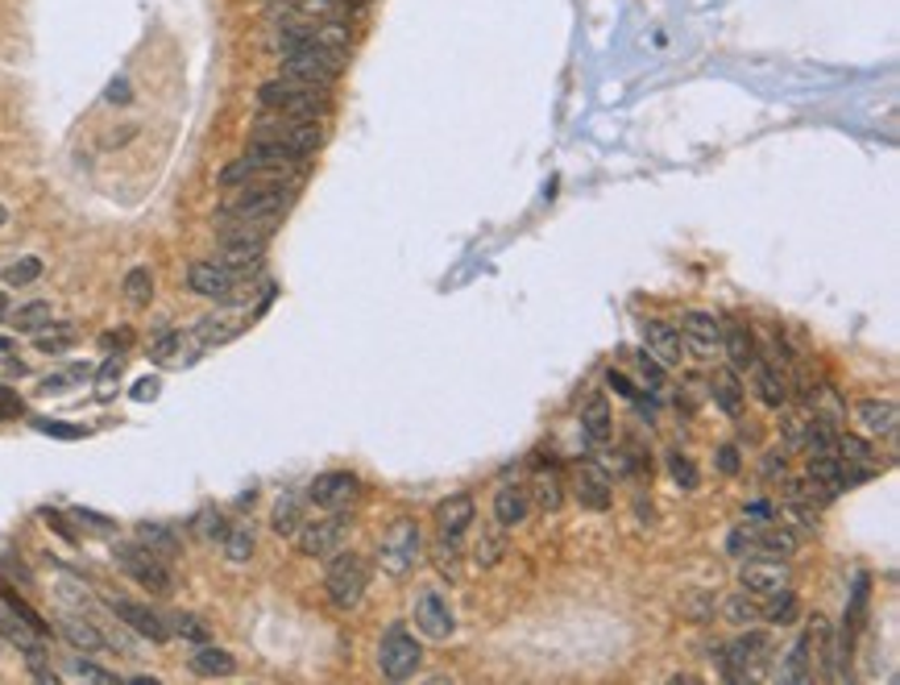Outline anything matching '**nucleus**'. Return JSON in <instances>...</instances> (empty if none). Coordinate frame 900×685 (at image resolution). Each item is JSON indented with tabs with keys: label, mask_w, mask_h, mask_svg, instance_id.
Wrapping results in <instances>:
<instances>
[{
	"label": "nucleus",
	"mask_w": 900,
	"mask_h": 685,
	"mask_svg": "<svg viewBox=\"0 0 900 685\" xmlns=\"http://www.w3.org/2000/svg\"><path fill=\"white\" fill-rule=\"evenodd\" d=\"M275 47L282 54V75L287 79H300V84H316V88H332L341 72H345V54H332V50L316 47L307 38L295 34H275Z\"/></svg>",
	"instance_id": "obj_1"
},
{
	"label": "nucleus",
	"mask_w": 900,
	"mask_h": 685,
	"mask_svg": "<svg viewBox=\"0 0 900 685\" xmlns=\"http://www.w3.org/2000/svg\"><path fill=\"white\" fill-rule=\"evenodd\" d=\"M257 104L266 113H287V117H303V120H324L332 100H328V88H316V84H300V79H266L257 88Z\"/></svg>",
	"instance_id": "obj_2"
},
{
	"label": "nucleus",
	"mask_w": 900,
	"mask_h": 685,
	"mask_svg": "<svg viewBox=\"0 0 900 685\" xmlns=\"http://www.w3.org/2000/svg\"><path fill=\"white\" fill-rule=\"evenodd\" d=\"M291 191H295V183H245V188L232 191V200L220 208V216L278 225V216L291 208Z\"/></svg>",
	"instance_id": "obj_3"
},
{
	"label": "nucleus",
	"mask_w": 900,
	"mask_h": 685,
	"mask_svg": "<svg viewBox=\"0 0 900 685\" xmlns=\"http://www.w3.org/2000/svg\"><path fill=\"white\" fill-rule=\"evenodd\" d=\"M250 142H270L282 145V150H295V154H316L324 145V129L320 120H303V117H287V113H266L257 117L254 138Z\"/></svg>",
	"instance_id": "obj_4"
},
{
	"label": "nucleus",
	"mask_w": 900,
	"mask_h": 685,
	"mask_svg": "<svg viewBox=\"0 0 900 685\" xmlns=\"http://www.w3.org/2000/svg\"><path fill=\"white\" fill-rule=\"evenodd\" d=\"M469 523H473V498L469 495H453L436 507V532H440L436 561L444 573L457 569V557H461L465 536H469Z\"/></svg>",
	"instance_id": "obj_5"
},
{
	"label": "nucleus",
	"mask_w": 900,
	"mask_h": 685,
	"mask_svg": "<svg viewBox=\"0 0 900 685\" xmlns=\"http://www.w3.org/2000/svg\"><path fill=\"white\" fill-rule=\"evenodd\" d=\"M370 591V561L357 553H341L324 573V594L337 611H353Z\"/></svg>",
	"instance_id": "obj_6"
},
{
	"label": "nucleus",
	"mask_w": 900,
	"mask_h": 685,
	"mask_svg": "<svg viewBox=\"0 0 900 685\" xmlns=\"http://www.w3.org/2000/svg\"><path fill=\"white\" fill-rule=\"evenodd\" d=\"M113 557H116V569H121L129 582H138L141 591H150V594L175 591V578H170V569H166V557L150 553L145 544H116Z\"/></svg>",
	"instance_id": "obj_7"
},
{
	"label": "nucleus",
	"mask_w": 900,
	"mask_h": 685,
	"mask_svg": "<svg viewBox=\"0 0 900 685\" xmlns=\"http://www.w3.org/2000/svg\"><path fill=\"white\" fill-rule=\"evenodd\" d=\"M423 557V532L416 520H394V528L382 536L378 548V566L386 569L391 578H407Z\"/></svg>",
	"instance_id": "obj_8"
},
{
	"label": "nucleus",
	"mask_w": 900,
	"mask_h": 685,
	"mask_svg": "<svg viewBox=\"0 0 900 685\" xmlns=\"http://www.w3.org/2000/svg\"><path fill=\"white\" fill-rule=\"evenodd\" d=\"M419 661H423V648H419V639L407 632V623H391L386 636H382V644H378V669H382V677L407 682V677L419 669Z\"/></svg>",
	"instance_id": "obj_9"
},
{
	"label": "nucleus",
	"mask_w": 900,
	"mask_h": 685,
	"mask_svg": "<svg viewBox=\"0 0 900 685\" xmlns=\"http://www.w3.org/2000/svg\"><path fill=\"white\" fill-rule=\"evenodd\" d=\"M348 532V516H341V511H328L324 520H303L300 532H295V548H300L303 557H332L337 548H341V541H345Z\"/></svg>",
	"instance_id": "obj_10"
},
{
	"label": "nucleus",
	"mask_w": 900,
	"mask_h": 685,
	"mask_svg": "<svg viewBox=\"0 0 900 685\" xmlns=\"http://www.w3.org/2000/svg\"><path fill=\"white\" fill-rule=\"evenodd\" d=\"M237 287H241V279L232 275L225 262L200 258V262H191V266H187V291H195V295H204V300L225 304V300L237 295Z\"/></svg>",
	"instance_id": "obj_11"
},
{
	"label": "nucleus",
	"mask_w": 900,
	"mask_h": 685,
	"mask_svg": "<svg viewBox=\"0 0 900 685\" xmlns=\"http://www.w3.org/2000/svg\"><path fill=\"white\" fill-rule=\"evenodd\" d=\"M788 582H793V573H788L785 557H763L760 553L756 561H747L739 569V586L756 598H776V594L788 591Z\"/></svg>",
	"instance_id": "obj_12"
},
{
	"label": "nucleus",
	"mask_w": 900,
	"mask_h": 685,
	"mask_svg": "<svg viewBox=\"0 0 900 685\" xmlns=\"http://www.w3.org/2000/svg\"><path fill=\"white\" fill-rule=\"evenodd\" d=\"M357 495H362V482H357V473H348V470L320 473V478L307 486V503H316L320 511H345Z\"/></svg>",
	"instance_id": "obj_13"
},
{
	"label": "nucleus",
	"mask_w": 900,
	"mask_h": 685,
	"mask_svg": "<svg viewBox=\"0 0 900 685\" xmlns=\"http://www.w3.org/2000/svg\"><path fill=\"white\" fill-rule=\"evenodd\" d=\"M109 611L129 627V632H138V636H145L150 644H166L170 639V623L162 619L159 611H150L145 602H134V598H113L109 602Z\"/></svg>",
	"instance_id": "obj_14"
},
{
	"label": "nucleus",
	"mask_w": 900,
	"mask_h": 685,
	"mask_svg": "<svg viewBox=\"0 0 900 685\" xmlns=\"http://www.w3.org/2000/svg\"><path fill=\"white\" fill-rule=\"evenodd\" d=\"M416 627L428 639H448L457 627V614L448 607V598L440 591H423L416 598Z\"/></svg>",
	"instance_id": "obj_15"
},
{
	"label": "nucleus",
	"mask_w": 900,
	"mask_h": 685,
	"mask_svg": "<svg viewBox=\"0 0 900 685\" xmlns=\"http://www.w3.org/2000/svg\"><path fill=\"white\" fill-rule=\"evenodd\" d=\"M573 495H578V503L585 507V511H606L610 498H614V491H610L606 470H598L594 461H581L578 478H573Z\"/></svg>",
	"instance_id": "obj_16"
},
{
	"label": "nucleus",
	"mask_w": 900,
	"mask_h": 685,
	"mask_svg": "<svg viewBox=\"0 0 900 685\" xmlns=\"http://www.w3.org/2000/svg\"><path fill=\"white\" fill-rule=\"evenodd\" d=\"M644 345H647V354L656 357L660 366H681V361H685V341H681V329H672L669 320H647L644 325Z\"/></svg>",
	"instance_id": "obj_17"
},
{
	"label": "nucleus",
	"mask_w": 900,
	"mask_h": 685,
	"mask_svg": "<svg viewBox=\"0 0 900 685\" xmlns=\"http://www.w3.org/2000/svg\"><path fill=\"white\" fill-rule=\"evenodd\" d=\"M681 341L693 345L701 357H710L722 345V325H718L710 312H685L681 316Z\"/></svg>",
	"instance_id": "obj_18"
},
{
	"label": "nucleus",
	"mask_w": 900,
	"mask_h": 685,
	"mask_svg": "<svg viewBox=\"0 0 900 685\" xmlns=\"http://www.w3.org/2000/svg\"><path fill=\"white\" fill-rule=\"evenodd\" d=\"M854 420L867 436H892L897 432V403L892 399H863L854 407Z\"/></svg>",
	"instance_id": "obj_19"
},
{
	"label": "nucleus",
	"mask_w": 900,
	"mask_h": 685,
	"mask_svg": "<svg viewBox=\"0 0 900 685\" xmlns=\"http://www.w3.org/2000/svg\"><path fill=\"white\" fill-rule=\"evenodd\" d=\"M722 350H726V357H731L735 370H751V366L760 361V341H756V332L747 329V325L722 329Z\"/></svg>",
	"instance_id": "obj_20"
},
{
	"label": "nucleus",
	"mask_w": 900,
	"mask_h": 685,
	"mask_svg": "<svg viewBox=\"0 0 900 685\" xmlns=\"http://www.w3.org/2000/svg\"><path fill=\"white\" fill-rule=\"evenodd\" d=\"M531 511V491L528 486H503L498 495H494V523L507 532V528H519V523L528 520Z\"/></svg>",
	"instance_id": "obj_21"
},
{
	"label": "nucleus",
	"mask_w": 900,
	"mask_h": 685,
	"mask_svg": "<svg viewBox=\"0 0 900 685\" xmlns=\"http://www.w3.org/2000/svg\"><path fill=\"white\" fill-rule=\"evenodd\" d=\"M756 395L763 407H785L788 403V379L781 370V361H756Z\"/></svg>",
	"instance_id": "obj_22"
},
{
	"label": "nucleus",
	"mask_w": 900,
	"mask_h": 685,
	"mask_svg": "<svg viewBox=\"0 0 900 685\" xmlns=\"http://www.w3.org/2000/svg\"><path fill=\"white\" fill-rule=\"evenodd\" d=\"M59 636L67 639L71 648H79V652H100L109 639H104V632L96 627L92 619H84V614H63L59 619Z\"/></svg>",
	"instance_id": "obj_23"
},
{
	"label": "nucleus",
	"mask_w": 900,
	"mask_h": 685,
	"mask_svg": "<svg viewBox=\"0 0 900 685\" xmlns=\"http://www.w3.org/2000/svg\"><path fill=\"white\" fill-rule=\"evenodd\" d=\"M275 9L312 17V22H345L348 17V0H275Z\"/></svg>",
	"instance_id": "obj_24"
},
{
	"label": "nucleus",
	"mask_w": 900,
	"mask_h": 685,
	"mask_svg": "<svg viewBox=\"0 0 900 685\" xmlns=\"http://www.w3.org/2000/svg\"><path fill=\"white\" fill-rule=\"evenodd\" d=\"M751 553L763 557H793L797 553V536L781 528V523H763L760 532H751Z\"/></svg>",
	"instance_id": "obj_25"
},
{
	"label": "nucleus",
	"mask_w": 900,
	"mask_h": 685,
	"mask_svg": "<svg viewBox=\"0 0 900 685\" xmlns=\"http://www.w3.org/2000/svg\"><path fill=\"white\" fill-rule=\"evenodd\" d=\"M581 428H585V436L594 445H601L610 436V407H606V395L601 391H590L585 403H581Z\"/></svg>",
	"instance_id": "obj_26"
},
{
	"label": "nucleus",
	"mask_w": 900,
	"mask_h": 685,
	"mask_svg": "<svg viewBox=\"0 0 900 685\" xmlns=\"http://www.w3.org/2000/svg\"><path fill=\"white\" fill-rule=\"evenodd\" d=\"M191 669L200 677H232L237 673V661H232L225 648H212V644H200L195 657H191Z\"/></svg>",
	"instance_id": "obj_27"
},
{
	"label": "nucleus",
	"mask_w": 900,
	"mask_h": 685,
	"mask_svg": "<svg viewBox=\"0 0 900 685\" xmlns=\"http://www.w3.org/2000/svg\"><path fill=\"white\" fill-rule=\"evenodd\" d=\"M834 453H838L851 470H872V466H876V453H872V445H867V436H854V432H838Z\"/></svg>",
	"instance_id": "obj_28"
},
{
	"label": "nucleus",
	"mask_w": 900,
	"mask_h": 685,
	"mask_svg": "<svg viewBox=\"0 0 900 685\" xmlns=\"http://www.w3.org/2000/svg\"><path fill=\"white\" fill-rule=\"evenodd\" d=\"M531 495H535V503L544 507V511H560V503H565V482H560V473L548 466H540L535 470V482H531Z\"/></svg>",
	"instance_id": "obj_29"
},
{
	"label": "nucleus",
	"mask_w": 900,
	"mask_h": 685,
	"mask_svg": "<svg viewBox=\"0 0 900 685\" xmlns=\"http://www.w3.org/2000/svg\"><path fill=\"white\" fill-rule=\"evenodd\" d=\"M220 544H225V557H229L232 566H245L254 557V528L250 523H229Z\"/></svg>",
	"instance_id": "obj_30"
},
{
	"label": "nucleus",
	"mask_w": 900,
	"mask_h": 685,
	"mask_svg": "<svg viewBox=\"0 0 900 685\" xmlns=\"http://www.w3.org/2000/svg\"><path fill=\"white\" fill-rule=\"evenodd\" d=\"M303 523V498L300 495H282L275 503V511H270V528H275L278 536H295Z\"/></svg>",
	"instance_id": "obj_31"
},
{
	"label": "nucleus",
	"mask_w": 900,
	"mask_h": 685,
	"mask_svg": "<svg viewBox=\"0 0 900 685\" xmlns=\"http://www.w3.org/2000/svg\"><path fill=\"white\" fill-rule=\"evenodd\" d=\"M0 602H4V607H9V611L17 614V619H22L25 627H34V632H38V636H47L50 627H47V619H42V614L34 611V607H29V602H25L22 594L13 591V586H9V582H0Z\"/></svg>",
	"instance_id": "obj_32"
},
{
	"label": "nucleus",
	"mask_w": 900,
	"mask_h": 685,
	"mask_svg": "<svg viewBox=\"0 0 900 685\" xmlns=\"http://www.w3.org/2000/svg\"><path fill=\"white\" fill-rule=\"evenodd\" d=\"M714 403L726 411V416H739L743 411V382L735 370H722L714 379Z\"/></svg>",
	"instance_id": "obj_33"
},
{
	"label": "nucleus",
	"mask_w": 900,
	"mask_h": 685,
	"mask_svg": "<svg viewBox=\"0 0 900 685\" xmlns=\"http://www.w3.org/2000/svg\"><path fill=\"white\" fill-rule=\"evenodd\" d=\"M138 544H145V548L159 553V557H175V553H179V536H175L166 523H141Z\"/></svg>",
	"instance_id": "obj_34"
},
{
	"label": "nucleus",
	"mask_w": 900,
	"mask_h": 685,
	"mask_svg": "<svg viewBox=\"0 0 900 685\" xmlns=\"http://www.w3.org/2000/svg\"><path fill=\"white\" fill-rule=\"evenodd\" d=\"M722 614H726V623H739L743 627V623H760L763 607H760V598H756V594L739 591V594H731V598H726Z\"/></svg>",
	"instance_id": "obj_35"
},
{
	"label": "nucleus",
	"mask_w": 900,
	"mask_h": 685,
	"mask_svg": "<svg viewBox=\"0 0 900 685\" xmlns=\"http://www.w3.org/2000/svg\"><path fill=\"white\" fill-rule=\"evenodd\" d=\"M121 291H125V300H129L134 307H145L150 300H154V275H150L145 266H134V270L125 275Z\"/></svg>",
	"instance_id": "obj_36"
},
{
	"label": "nucleus",
	"mask_w": 900,
	"mask_h": 685,
	"mask_svg": "<svg viewBox=\"0 0 900 685\" xmlns=\"http://www.w3.org/2000/svg\"><path fill=\"white\" fill-rule=\"evenodd\" d=\"M237 332H241L237 320H229V316H208V320L195 325V341H200V345H225V341L237 337Z\"/></svg>",
	"instance_id": "obj_37"
},
{
	"label": "nucleus",
	"mask_w": 900,
	"mask_h": 685,
	"mask_svg": "<svg viewBox=\"0 0 900 685\" xmlns=\"http://www.w3.org/2000/svg\"><path fill=\"white\" fill-rule=\"evenodd\" d=\"M71 345H75V329L71 325H47V329H38V350L42 354H63Z\"/></svg>",
	"instance_id": "obj_38"
},
{
	"label": "nucleus",
	"mask_w": 900,
	"mask_h": 685,
	"mask_svg": "<svg viewBox=\"0 0 900 685\" xmlns=\"http://www.w3.org/2000/svg\"><path fill=\"white\" fill-rule=\"evenodd\" d=\"M13 325H17V329H22V332H38V329H47V325H50V304H42V300H38V304H25V307H17V312H13Z\"/></svg>",
	"instance_id": "obj_39"
},
{
	"label": "nucleus",
	"mask_w": 900,
	"mask_h": 685,
	"mask_svg": "<svg viewBox=\"0 0 900 685\" xmlns=\"http://www.w3.org/2000/svg\"><path fill=\"white\" fill-rule=\"evenodd\" d=\"M170 632L191 639V644H208V636H212L208 623H204L200 614H175V619H170Z\"/></svg>",
	"instance_id": "obj_40"
},
{
	"label": "nucleus",
	"mask_w": 900,
	"mask_h": 685,
	"mask_svg": "<svg viewBox=\"0 0 900 685\" xmlns=\"http://www.w3.org/2000/svg\"><path fill=\"white\" fill-rule=\"evenodd\" d=\"M71 677H79V682H96V685H116L121 682L113 669H100V664H92L88 657H71Z\"/></svg>",
	"instance_id": "obj_41"
},
{
	"label": "nucleus",
	"mask_w": 900,
	"mask_h": 685,
	"mask_svg": "<svg viewBox=\"0 0 900 685\" xmlns=\"http://www.w3.org/2000/svg\"><path fill=\"white\" fill-rule=\"evenodd\" d=\"M809 644L813 639L801 636L797 644H793V652H788V664H785V682H809Z\"/></svg>",
	"instance_id": "obj_42"
},
{
	"label": "nucleus",
	"mask_w": 900,
	"mask_h": 685,
	"mask_svg": "<svg viewBox=\"0 0 900 685\" xmlns=\"http://www.w3.org/2000/svg\"><path fill=\"white\" fill-rule=\"evenodd\" d=\"M38 275H42V258H22V262H13V266L4 270V283L25 287V283H34Z\"/></svg>",
	"instance_id": "obj_43"
},
{
	"label": "nucleus",
	"mask_w": 900,
	"mask_h": 685,
	"mask_svg": "<svg viewBox=\"0 0 900 685\" xmlns=\"http://www.w3.org/2000/svg\"><path fill=\"white\" fill-rule=\"evenodd\" d=\"M175 345H179V332H175V329H159V337L150 341V357H154V361H170Z\"/></svg>",
	"instance_id": "obj_44"
},
{
	"label": "nucleus",
	"mask_w": 900,
	"mask_h": 685,
	"mask_svg": "<svg viewBox=\"0 0 900 685\" xmlns=\"http://www.w3.org/2000/svg\"><path fill=\"white\" fill-rule=\"evenodd\" d=\"M669 470H672V478L685 486V491H693V486H697V470H693L689 457H681V453H669Z\"/></svg>",
	"instance_id": "obj_45"
},
{
	"label": "nucleus",
	"mask_w": 900,
	"mask_h": 685,
	"mask_svg": "<svg viewBox=\"0 0 900 685\" xmlns=\"http://www.w3.org/2000/svg\"><path fill=\"white\" fill-rule=\"evenodd\" d=\"M498 557H503V541H494V536H485V541H478V544H473V561H478V566H482V569H490V566H494V561H498Z\"/></svg>",
	"instance_id": "obj_46"
},
{
	"label": "nucleus",
	"mask_w": 900,
	"mask_h": 685,
	"mask_svg": "<svg viewBox=\"0 0 900 685\" xmlns=\"http://www.w3.org/2000/svg\"><path fill=\"white\" fill-rule=\"evenodd\" d=\"M84 375H88V366H75V370H67V375H50V379H42V395H59L63 386L79 382Z\"/></svg>",
	"instance_id": "obj_47"
},
{
	"label": "nucleus",
	"mask_w": 900,
	"mask_h": 685,
	"mask_svg": "<svg viewBox=\"0 0 900 685\" xmlns=\"http://www.w3.org/2000/svg\"><path fill=\"white\" fill-rule=\"evenodd\" d=\"M71 516H75V520H84L88 528H96V532H113V528H116L109 516H96V511H88V507H75Z\"/></svg>",
	"instance_id": "obj_48"
},
{
	"label": "nucleus",
	"mask_w": 900,
	"mask_h": 685,
	"mask_svg": "<svg viewBox=\"0 0 900 685\" xmlns=\"http://www.w3.org/2000/svg\"><path fill=\"white\" fill-rule=\"evenodd\" d=\"M34 428H38V432H50V436H67V441L84 436V428H67V424H59V420H34Z\"/></svg>",
	"instance_id": "obj_49"
},
{
	"label": "nucleus",
	"mask_w": 900,
	"mask_h": 685,
	"mask_svg": "<svg viewBox=\"0 0 900 685\" xmlns=\"http://www.w3.org/2000/svg\"><path fill=\"white\" fill-rule=\"evenodd\" d=\"M639 370H644V379L651 382V386H660V382H664V370H660V361L647 354V350H644V357H639Z\"/></svg>",
	"instance_id": "obj_50"
},
{
	"label": "nucleus",
	"mask_w": 900,
	"mask_h": 685,
	"mask_svg": "<svg viewBox=\"0 0 900 685\" xmlns=\"http://www.w3.org/2000/svg\"><path fill=\"white\" fill-rule=\"evenodd\" d=\"M726 548H731V557L751 553V532H747V528H735V532H731V541H726Z\"/></svg>",
	"instance_id": "obj_51"
},
{
	"label": "nucleus",
	"mask_w": 900,
	"mask_h": 685,
	"mask_svg": "<svg viewBox=\"0 0 900 685\" xmlns=\"http://www.w3.org/2000/svg\"><path fill=\"white\" fill-rule=\"evenodd\" d=\"M718 470L739 473V449H735V445H722V449H718Z\"/></svg>",
	"instance_id": "obj_52"
},
{
	"label": "nucleus",
	"mask_w": 900,
	"mask_h": 685,
	"mask_svg": "<svg viewBox=\"0 0 900 685\" xmlns=\"http://www.w3.org/2000/svg\"><path fill=\"white\" fill-rule=\"evenodd\" d=\"M13 416H22V399L0 386V420H13Z\"/></svg>",
	"instance_id": "obj_53"
},
{
	"label": "nucleus",
	"mask_w": 900,
	"mask_h": 685,
	"mask_svg": "<svg viewBox=\"0 0 900 685\" xmlns=\"http://www.w3.org/2000/svg\"><path fill=\"white\" fill-rule=\"evenodd\" d=\"M610 386H614V395H623V399H635V395H639L635 382L626 379V375H619V370H610Z\"/></svg>",
	"instance_id": "obj_54"
},
{
	"label": "nucleus",
	"mask_w": 900,
	"mask_h": 685,
	"mask_svg": "<svg viewBox=\"0 0 900 685\" xmlns=\"http://www.w3.org/2000/svg\"><path fill=\"white\" fill-rule=\"evenodd\" d=\"M154 391H159V382L145 379V382H138V386H134V399H154Z\"/></svg>",
	"instance_id": "obj_55"
},
{
	"label": "nucleus",
	"mask_w": 900,
	"mask_h": 685,
	"mask_svg": "<svg viewBox=\"0 0 900 685\" xmlns=\"http://www.w3.org/2000/svg\"><path fill=\"white\" fill-rule=\"evenodd\" d=\"M109 100H116V104H125V100H129V84H125V79H116L113 92H109Z\"/></svg>",
	"instance_id": "obj_56"
},
{
	"label": "nucleus",
	"mask_w": 900,
	"mask_h": 685,
	"mask_svg": "<svg viewBox=\"0 0 900 685\" xmlns=\"http://www.w3.org/2000/svg\"><path fill=\"white\" fill-rule=\"evenodd\" d=\"M13 354H17V341L13 337H0V361H9Z\"/></svg>",
	"instance_id": "obj_57"
},
{
	"label": "nucleus",
	"mask_w": 900,
	"mask_h": 685,
	"mask_svg": "<svg viewBox=\"0 0 900 685\" xmlns=\"http://www.w3.org/2000/svg\"><path fill=\"white\" fill-rule=\"evenodd\" d=\"M0 225H4V208H0Z\"/></svg>",
	"instance_id": "obj_58"
}]
</instances>
